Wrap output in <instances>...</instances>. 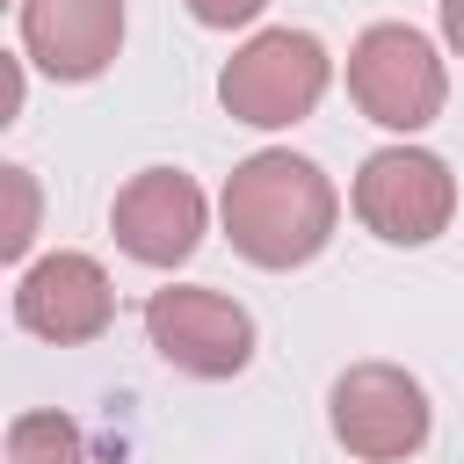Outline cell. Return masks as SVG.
I'll list each match as a JSON object with an SVG mask.
<instances>
[{
	"label": "cell",
	"mask_w": 464,
	"mask_h": 464,
	"mask_svg": "<svg viewBox=\"0 0 464 464\" xmlns=\"http://www.w3.org/2000/svg\"><path fill=\"white\" fill-rule=\"evenodd\" d=\"M218 210H225L232 254H246L254 268H304V261L326 254L341 196H334L319 160H304L290 145H268V152H254L225 174Z\"/></svg>",
	"instance_id": "cell-1"
},
{
	"label": "cell",
	"mask_w": 464,
	"mask_h": 464,
	"mask_svg": "<svg viewBox=\"0 0 464 464\" xmlns=\"http://www.w3.org/2000/svg\"><path fill=\"white\" fill-rule=\"evenodd\" d=\"M326 80H334V58H326V44H319L312 29H261V36H246V44L225 58L218 102H225L232 123L290 130V123H304V116L319 109Z\"/></svg>",
	"instance_id": "cell-2"
},
{
	"label": "cell",
	"mask_w": 464,
	"mask_h": 464,
	"mask_svg": "<svg viewBox=\"0 0 464 464\" xmlns=\"http://www.w3.org/2000/svg\"><path fill=\"white\" fill-rule=\"evenodd\" d=\"M348 102L384 130H428L450 102V72L435 44L406 22H370L348 51Z\"/></svg>",
	"instance_id": "cell-3"
},
{
	"label": "cell",
	"mask_w": 464,
	"mask_h": 464,
	"mask_svg": "<svg viewBox=\"0 0 464 464\" xmlns=\"http://www.w3.org/2000/svg\"><path fill=\"white\" fill-rule=\"evenodd\" d=\"M326 420H334V442L362 464H406L428 428H435V406L420 392L413 370L399 362H348L334 377V399H326Z\"/></svg>",
	"instance_id": "cell-4"
},
{
	"label": "cell",
	"mask_w": 464,
	"mask_h": 464,
	"mask_svg": "<svg viewBox=\"0 0 464 464\" xmlns=\"http://www.w3.org/2000/svg\"><path fill=\"white\" fill-rule=\"evenodd\" d=\"M145 341L160 348L167 370L181 377H239L254 362V319L246 304H232L225 290H203V283H167L145 297Z\"/></svg>",
	"instance_id": "cell-5"
},
{
	"label": "cell",
	"mask_w": 464,
	"mask_h": 464,
	"mask_svg": "<svg viewBox=\"0 0 464 464\" xmlns=\"http://www.w3.org/2000/svg\"><path fill=\"white\" fill-rule=\"evenodd\" d=\"M355 218L384 246H428V239H442L450 218H457V174H450V160H435L420 145L370 152L362 174H355Z\"/></svg>",
	"instance_id": "cell-6"
},
{
	"label": "cell",
	"mask_w": 464,
	"mask_h": 464,
	"mask_svg": "<svg viewBox=\"0 0 464 464\" xmlns=\"http://www.w3.org/2000/svg\"><path fill=\"white\" fill-rule=\"evenodd\" d=\"M14 319H22V334H36V341H51V348H87V341L109 334L116 290H109V276H102L94 254L58 246V254H44V261L22 268V283H14Z\"/></svg>",
	"instance_id": "cell-7"
},
{
	"label": "cell",
	"mask_w": 464,
	"mask_h": 464,
	"mask_svg": "<svg viewBox=\"0 0 464 464\" xmlns=\"http://www.w3.org/2000/svg\"><path fill=\"white\" fill-rule=\"evenodd\" d=\"M109 232L130 261L145 268H181L203 246V188L181 167H145L116 188L109 203Z\"/></svg>",
	"instance_id": "cell-8"
},
{
	"label": "cell",
	"mask_w": 464,
	"mask_h": 464,
	"mask_svg": "<svg viewBox=\"0 0 464 464\" xmlns=\"http://www.w3.org/2000/svg\"><path fill=\"white\" fill-rule=\"evenodd\" d=\"M22 51L51 80H102L123 51V0H22Z\"/></svg>",
	"instance_id": "cell-9"
},
{
	"label": "cell",
	"mask_w": 464,
	"mask_h": 464,
	"mask_svg": "<svg viewBox=\"0 0 464 464\" xmlns=\"http://www.w3.org/2000/svg\"><path fill=\"white\" fill-rule=\"evenodd\" d=\"M7 464H102V457L72 413H14L7 420Z\"/></svg>",
	"instance_id": "cell-10"
},
{
	"label": "cell",
	"mask_w": 464,
	"mask_h": 464,
	"mask_svg": "<svg viewBox=\"0 0 464 464\" xmlns=\"http://www.w3.org/2000/svg\"><path fill=\"white\" fill-rule=\"evenodd\" d=\"M0 174H7V188H14V225H7L0 254H7V261H22V254H29V239H36V181H29V167H0Z\"/></svg>",
	"instance_id": "cell-11"
},
{
	"label": "cell",
	"mask_w": 464,
	"mask_h": 464,
	"mask_svg": "<svg viewBox=\"0 0 464 464\" xmlns=\"http://www.w3.org/2000/svg\"><path fill=\"white\" fill-rule=\"evenodd\" d=\"M181 7H188L203 29H246V22H254L268 0H181Z\"/></svg>",
	"instance_id": "cell-12"
},
{
	"label": "cell",
	"mask_w": 464,
	"mask_h": 464,
	"mask_svg": "<svg viewBox=\"0 0 464 464\" xmlns=\"http://www.w3.org/2000/svg\"><path fill=\"white\" fill-rule=\"evenodd\" d=\"M435 7H442V44L464 58V0H435Z\"/></svg>",
	"instance_id": "cell-13"
}]
</instances>
